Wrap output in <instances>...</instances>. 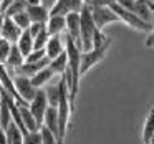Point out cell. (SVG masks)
<instances>
[{
    "label": "cell",
    "mask_w": 154,
    "mask_h": 144,
    "mask_svg": "<svg viewBox=\"0 0 154 144\" xmlns=\"http://www.w3.org/2000/svg\"><path fill=\"white\" fill-rule=\"evenodd\" d=\"M58 88H60V98H58L57 111H58V142L63 144L65 136H66L68 126H70V114L73 111L70 104V91H68L66 81L61 76L58 81Z\"/></svg>",
    "instance_id": "1"
},
{
    "label": "cell",
    "mask_w": 154,
    "mask_h": 144,
    "mask_svg": "<svg viewBox=\"0 0 154 144\" xmlns=\"http://www.w3.org/2000/svg\"><path fill=\"white\" fill-rule=\"evenodd\" d=\"M111 47V38H108L101 47H96V48H91L88 51H81V60H80V76L86 75L94 65H98L100 61L104 60L108 50Z\"/></svg>",
    "instance_id": "2"
},
{
    "label": "cell",
    "mask_w": 154,
    "mask_h": 144,
    "mask_svg": "<svg viewBox=\"0 0 154 144\" xmlns=\"http://www.w3.org/2000/svg\"><path fill=\"white\" fill-rule=\"evenodd\" d=\"M96 30L93 18H91L88 5H83L80 12V38H81V51H88L93 48V35Z\"/></svg>",
    "instance_id": "3"
},
{
    "label": "cell",
    "mask_w": 154,
    "mask_h": 144,
    "mask_svg": "<svg viewBox=\"0 0 154 144\" xmlns=\"http://www.w3.org/2000/svg\"><path fill=\"white\" fill-rule=\"evenodd\" d=\"M109 8L114 12V15L118 17V20L123 22V23H126L128 27L134 28V30L137 32H151L152 30V23H149V22H144L141 17H137L136 14H133V12L126 10V8L119 7L118 4H111Z\"/></svg>",
    "instance_id": "4"
},
{
    "label": "cell",
    "mask_w": 154,
    "mask_h": 144,
    "mask_svg": "<svg viewBox=\"0 0 154 144\" xmlns=\"http://www.w3.org/2000/svg\"><path fill=\"white\" fill-rule=\"evenodd\" d=\"M14 84H15V90H17V94L23 103H30L32 100L35 98L37 94V88L32 84L30 78L23 76V75H15L14 76Z\"/></svg>",
    "instance_id": "5"
},
{
    "label": "cell",
    "mask_w": 154,
    "mask_h": 144,
    "mask_svg": "<svg viewBox=\"0 0 154 144\" xmlns=\"http://www.w3.org/2000/svg\"><path fill=\"white\" fill-rule=\"evenodd\" d=\"M85 5V0H57L50 8V15L66 17L68 14H80Z\"/></svg>",
    "instance_id": "6"
},
{
    "label": "cell",
    "mask_w": 154,
    "mask_h": 144,
    "mask_svg": "<svg viewBox=\"0 0 154 144\" xmlns=\"http://www.w3.org/2000/svg\"><path fill=\"white\" fill-rule=\"evenodd\" d=\"M88 8H90V14H91V18H93L94 25L100 30H103L106 25L113 23V22H119L109 7H88Z\"/></svg>",
    "instance_id": "7"
},
{
    "label": "cell",
    "mask_w": 154,
    "mask_h": 144,
    "mask_svg": "<svg viewBox=\"0 0 154 144\" xmlns=\"http://www.w3.org/2000/svg\"><path fill=\"white\" fill-rule=\"evenodd\" d=\"M47 108H48V101H47V96H45V90L40 88V90H37L35 98L28 103V109H30V113L33 114L35 121H37L40 126L43 124V116H45Z\"/></svg>",
    "instance_id": "8"
},
{
    "label": "cell",
    "mask_w": 154,
    "mask_h": 144,
    "mask_svg": "<svg viewBox=\"0 0 154 144\" xmlns=\"http://www.w3.org/2000/svg\"><path fill=\"white\" fill-rule=\"evenodd\" d=\"M22 32L23 30H20V28L17 27V23H15L10 17H5L4 15V18H2V38H4V40L10 41L12 45L17 43L20 35H22Z\"/></svg>",
    "instance_id": "9"
},
{
    "label": "cell",
    "mask_w": 154,
    "mask_h": 144,
    "mask_svg": "<svg viewBox=\"0 0 154 144\" xmlns=\"http://www.w3.org/2000/svg\"><path fill=\"white\" fill-rule=\"evenodd\" d=\"M66 20V30L65 33L80 47L81 50V38H80V14H68L65 17Z\"/></svg>",
    "instance_id": "10"
},
{
    "label": "cell",
    "mask_w": 154,
    "mask_h": 144,
    "mask_svg": "<svg viewBox=\"0 0 154 144\" xmlns=\"http://www.w3.org/2000/svg\"><path fill=\"white\" fill-rule=\"evenodd\" d=\"M61 51H65L63 35H50L47 45H45V55H47V58L48 60H53Z\"/></svg>",
    "instance_id": "11"
},
{
    "label": "cell",
    "mask_w": 154,
    "mask_h": 144,
    "mask_svg": "<svg viewBox=\"0 0 154 144\" xmlns=\"http://www.w3.org/2000/svg\"><path fill=\"white\" fill-rule=\"evenodd\" d=\"M48 63H50V60H48L47 57H45L43 60H40V61H33V63H27V61H23V65L18 66L17 70H14V71H15V75H23V76L32 78L35 73H38V71L43 70V68H47Z\"/></svg>",
    "instance_id": "12"
},
{
    "label": "cell",
    "mask_w": 154,
    "mask_h": 144,
    "mask_svg": "<svg viewBox=\"0 0 154 144\" xmlns=\"http://www.w3.org/2000/svg\"><path fill=\"white\" fill-rule=\"evenodd\" d=\"M25 12L32 23H47L48 17H50V12L43 5H27Z\"/></svg>",
    "instance_id": "13"
},
{
    "label": "cell",
    "mask_w": 154,
    "mask_h": 144,
    "mask_svg": "<svg viewBox=\"0 0 154 144\" xmlns=\"http://www.w3.org/2000/svg\"><path fill=\"white\" fill-rule=\"evenodd\" d=\"M45 27H47L48 35H63L66 30V20L60 15H50Z\"/></svg>",
    "instance_id": "14"
},
{
    "label": "cell",
    "mask_w": 154,
    "mask_h": 144,
    "mask_svg": "<svg viewBox=\"0 0 154 144\" xmlns=\"http://www.w3.org/2000/svg\"><path fill=\"white\" fill-rule=\"evenodd\" d=\"M50 133H53L58 139V111L55 106H48L47 111H45V116H43V124Z\"/></svg>",
    "instance_id": "15"
},
{
    "label": "cell",
    "mask_w": 154,
    "mask_h": 144,
    "mask_svg": "<svg viewBox=\"0 0 154 144\" xmlns=\"http://www.w3.org/2000/svg\"><path fill=\"white\" fill-rule=\"evenodd\" d=\"M18 108H20V116H22V123H23L25 129H27V133H30V131H38L40 129V124L35 121L33 114L30 113V109H28V104H18Z\"/></svg>",
    "instance_id": "16"
},
{
    "label": "cell",
    "mask_w": 154,
    "mask_h": 144,
    "mask_svg": "<svg viewBox=\"0 0 154 144\" xmlns=\"http://www.w3.org/2000/svg\"><path fill=\"white\" fill-rule=\"evenodd\" d=\"M23 61H25V57L20 53V50H18V47L17 45H12V48H10V53H8V57H7V60H5V68H12V70H17L18 66H22L23 65Z\"/></svg>",
    "instance_id": "17"
},
{
    "label": "cell",
    "mask_w": 154,
    "mask_h": 144,
    "mask_svg": "<svg viewBox=\"0 0 154 144\" xmlns=\"http://www.w3.org/2000/svg\"><path fill=\"white\" fill-rule=\"evenodd\" d=\"M55 76V73L50 70V68H43V70H40L38 73H35L33 76L30 78V81H32V84H33L37 90H40V88H43L45 84H48L51 81V78Z\"/></svg>",
    "instance_id": "18"
},
{
    "label": "cell",
    "mask_w": 154,
    "mask_h": 144,
    "mask_svg": "<svg viewBox=\"0 0 154 144\" xmlns=\"http://www.w3.org/2000/svg\"><path fill=\"white\" fill-rule=\"evenodd\" d=\"M48 68H50L55 75H60V76H61V75L65 73V70L68 68V57H66V53L61 51L58 57H55L53 60H50Z\"/></svg>",
    "instance_id": "19"
},
{
    "label": "cell",
    "mask_w": 154,
    "mask_h": 144,
    "mask_svg": "<svg viewBox=\"0 0 154 144\" xmlns=\"http://www.w3.org/2000/svg\"><path fill=\"white\" fill-rule=\"evenodd\" d=\"M15 45L18 47V50H20V53L23 55V57H28V55L33 51V38H32V35L28 33V30L22 32L20 38H18V41Z\"/></svg>",
    "instance_id": "20"
},
{
    "label": "cell",
    "mask_w": 154,
    "mask_h": 144,
    "mask_svg": "<svg viewBox=\"0 0 154 144\" xmlns=\"http://www.w3.org/2000/svg\"><path fill=\"white\" fill-rule=\"evenodd\" d=\"M152 136H154V108L146 116V121H144V126H143V133H141V139H143L144 144H147Z\"/></svg>",
    "instance_id": "21"
},
{
    "label": "cell",
    "mask_w": 154,
    "mask_h": 144,
    "mask_svg": "<svg viewBox=\"0 0 154 144\" xmlns=\"http://www.w3.org/2000/svg\"><path fill=\"white\" fill-rule=\"evenodd\" d=\"M45 96H47L48 106H55V108H57L58 98H60V88H58V83L57 84H50V86L45 90Z\"/></svg>",
    "instance_id": "22"
},
{
    "label": "cell",
    "mask_w": 154,
    "mask_h": 144,
    "mask_svg": "<svg viewBox=\"0 0 154 144\" xmlns=\"http://www.w3.org/2000/svg\"><path fill=\"white\" fill-rule=\"evenodd\" d=\"M25 8H27V0H14L10 5H8V8L5 10V17H14V15L20 14V12H25Z\"/></svg>",
    "instance_id": "23"
},
{
    "label": "cell",
    "mask_w": 154,
    "mask_h": 144,
    "mask_svg": "<svg viewBox=\"0 0 154 144\" xmlns=\"http://www.w3.org/2000/svg\"><path fill=\"white\" fill-rule=\"evenodd\" d=\"M48 38H50V35H48L47 27H45L43 30L37 35V37H33V50H42V48H45Z\"/></svg>",
    "instance_id": "24"
},
{
    "label": "cell",
    "mask_w": 154,
    "mask_h": 144,
    "mask_svg": "<svg viewBox=\"0 0 154 144\" xmlns=\"http://www.w3.org/2000/svg\"><path fill=\"white\" fill-rule=\"evenodd\" d=\"M12 20L17 23V27L20 28V30H27L28 27H30V18H28V15H27V12H20V14H17V15H14V17H10Z\"/></svg>",
    "instance_id": "25"
},
{
    "label": "cell",
    "mask_w": 154,
    "mask_h": 144,
    "mask_svg": "<svg viewBox=\"0 0 154 144\" xmlns=\"http://www.w3.org/2000/svg\"><path fill=\"white\" fill-rule=\"evenodd\" d=\"M22 144H42V134H40V129H38V131H30V133L23 134Z\"/></svg>",
    "instance_id": "26"
},
{
    "label": "cell",
    "mask_w": 154,
    "mask_h": 144,
    "mask_svg": "<svg viewBox=\"0 0 154 144\" xmlns=\"http://www.w3.org/2000/svg\"><path fill=\"white\" fill-rule=\"evenodd\" d=\"M40 134H42V144H60L57 139V136H55L53 133H50L45 126L40 127Z\"/></svg>",
    "instance_id": "27"
},
{
    "label": "cell",
    "mask_w": 154,
    "mask_h": 144,
    "mask_svg": "<svg viewBox=\"0 0 154 144\" xmlns=\"http://www.w3.org/2000/svg\"><path fill=\"white\" fill-rule=\"evenodd\" d=\"M10 48H12V43L7 40H0V63H5V60H7L8 53H10Z\"/></svg>",
    "instance_id": "28"
},
{
    "label": "cell",
    "mask_w": 154,
    "mask_h": 144,
    "mask_svg": "<svg viewBox=\"0 0 154 144\" xmlns=\"http://www.w3.org/2000/svg\"><path fill=\"white\" fill-rule=\"evenodd\" d=\"M45 57H47V55H45V48H42V50H33L28 57H25V61H27V63H33V61L43 60Z\"/></svg>",
    "instance_id": "29"
},
{
    "label": "cell",
    "mask_w": 154,
    "mask_h": 144,
    "mask_svg": "<svg viewBox=\"0 0 154 144\" xmlns=\"http://www.w3.org/2000/svg\"><path fill=\"white\" fill-rule=\"evenodd\" d=\"M106 40H108V37L103 33V30H100V28H96V30H94V35H93V48H96V47H101V45H103Z\"/></svg>",
    "instance_id": "30"
},
{
    "label": "cell",
    "mask_w": 154,
    "mask_h": 144,
    "mask_svg": "<svg viewBox=\"0 0 154 144\" xmlns=\"http://www.w3.org/2000/svg\"><path fill=\"white\" fill-rule=\"evenodd\" d=\"M114 0H85V5L88 7H109Z\"/></svg>",
    "instance_id": "31"
},
{
    "label": "cell",
    "mask_w": 154,
    "mask_h": 144,
    "mask_svg": "<svg viewBox=\"0 0 154 144\" xmlns=\"http://www.w3.org/2000/svg\"><path fill=\"white\" fill-rule=\"evenodd\" d=\"M43 28H45V23H30V27H28L27 30H28V33L32 35V38H33V37H37Z\"/></svg>",
    "instance_id": "32"
},
{
    "label": "cell",
    "mask_w": 154,
    "mask_h": 144,
    "mask_svg": "<svg viewBox=\"0 0 154 144\" xmlns=\"http://www.w3.org/2000/svg\"><path fill=\"white\" fill-rule=\"evenodd\" d=\"M146 47L147 48H154V27H152V30L147 33V37H146Z\"/></svg>",
    "instance_id": "33"
},
{
    "label": "cell",
    "mask_w": 154,
    "mask_h": 144,
    "mask_svg": "<svg viewBox=\"0 0 154 144\" xmlns=\"http://www.w3.org/2000/svg\"><path fill=\"white\" fill-rule=\"evenodd\" d=\"M55 2H57V0H42V5H43L48 12H50V8L55 5Z\"/></svg>",
    "instance_id": "34"
},
{
    "label": "cell",
    "mask_w": 154,
    "mask_h": 144,
    "mask_svg": "<svg viewBox=\"0 0 154 144\" xmlns=\"http://www.w3.org/2000/svg\"><path fill=\"white\" fill-rule=\"evenodd\" d=\"M27 5H42V0H27Z\"/></svg>",
    "instance_id": "35"
},
{
    "label": "cell",
    "mask_w": 154,
    "mask_h": 144,
    "mask_svg": "<svg viewBox=\"0 0 154 144\" xmlns=\"http://www.w3.org/2000/svg\"><path fill=\"white\" fill-rule=\"evenodd\" d=\"M2 18H4V15L0 17V40H2Z\"/></svg>",
    "instance_id": "36"
},
{
    "label": "cell",
    "mask_w": 154,
    "mask_h": 144,
    "mask_svg": "<svg viewBox=\"0 0 154 144\" xmlns=\"http://www.w3.org/2000/svg\"><path fill=\"white\" fill-rule=\"evenodd\" d=\"M147 144H154V136H152V137H151V139H149V142H147Z\"/></svg>",
    "instance_id": "37"
},
{
    "label": "cell",
    "mask_w": 154,
    "mask_h": 144,
    "mask_svg": "<svg viewBox=\"0 0 154 144\" xmlns=\"http://www.w3.org/2000/svg\"><path fill=\"white\" fill-rule=\"evenodd\" d=\"M0 17H2V15H0Z\"/></svg>",
    "instance_id": "38"
},
{
    "label": "cell",
    "mask_w": 154,
    "mask_h": 144,
    "mask_svg": "<svg viewBox=\"0 0 154 144\" xmlns=\"http://www.w3.org/2000/svg\"><path fill=\"white\" fill-rule=\"evenodd\" d=\"M152 2H154V0H152Z\"/></svg>",
    "instance_id": "39"
}]
</instances>
